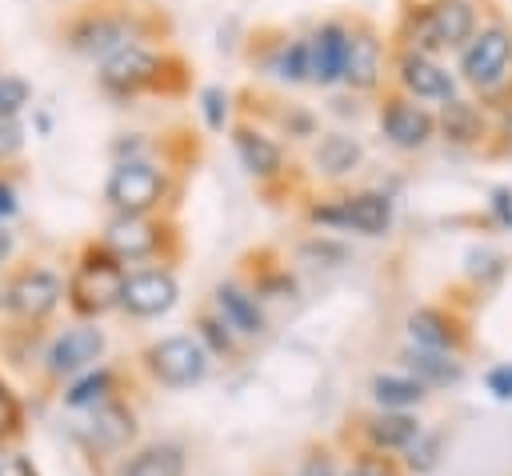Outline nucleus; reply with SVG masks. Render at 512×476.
I'll list each match as a JSON object with an SVG mask.
<instances>
[{
  "label": "nucleus",
  "mask_w": 512,
  "mask_h": 476,
  "mask_svg": "<svg viewBox=\"0 0 512 476\" xmlns=\"http://www.w3.org/2000/svg\"><path fill=\"white\" fill-rule=\"evenodd\" d=\"M396 80H400L404 96H412V100H452L456 96V80L432 56H420V52H400Z\"/></svg>",
  "instance_id": "15"
},
{
  "label": "nucleus",
  "mask_w": 512,
  "mask_h": 476,
  "mask_svg": "<svg viewBox=\"0 0 512 476\" xmlns=\"http://www.w3.org/2000/svg\"><path fill=\"white\" fill-rule=\"evenodd\" d=\"M488 388L496 392V400H512V364H500L488 372Z\"/></svg>",
  "instance_id": "43"
},
{
  "label": "nucleus",
  "mask_w": 512,
  "mask_h": 476,
  "mask_svg": "<svg viewBox=\"0 0 512 476\" xmlns=\"http://www.w3.org/2000/svg\"><path fill=\"white\" fill-rule=\"evenodd\" d=\"M312 160H316V168H320L324 176H348V172L360 168L364 148H360V140L348 136V132H324L320 144H316V152H312Z\"/></svg>",
  "instance_id": "24"
},
{
  "label": "nucleus",
  "mask_w": 512,
  "mask_h": 476,
  "mask_svg": "<svg viewBox=\"0 0 512 476\" xmlns=\"http://www.w3.org/2000/svg\"><path fill=\"white\" fill-rule=\"evenodd\" d=\"M20 432V404H16V396L8 392V384L0 380V440H8V436H16Z\"/></svg>",
  "instance_id": "34"
},
{
  "label": "nucleus",
  "mask_w": 512,
  "mask_h": 476,
  "mask_svg": "<svg viewBox=\"0 0 512 476\" xmlns=\"http://www.w3.org/2000/svg\"><path fill=\"white\" fill-rule=\"evenodd\" d=\"M344 60H348V24L324 20L308 36V80L332 88L336 80H344Z\"/></svg>",
  "instance_id": "13"
},
{
  "label": "nucleus",
  "mask_w": 512,
  "mask_h": 476,
  "mask_svg": "<svg viewBox=\"0 0 512 476\" xmlns=\"http://www.w3.org/2000/svg\"><path fill=\"white\" fill-rule=\"evenodd\" d=\"M408 336L416 340V348H432V352H452L460 348V328L444 308H416L408 316Z\"/></svg>",
  "instance_id": "22"
},
{
  "label": "nucleus",
  "mask_w": 512,
  "mask_h": 476,
  "mask_svg": "<svg viewBox=\"0 0 512 476\" xmlns=\"http://www.w3.org/2000/svg\"><path fill=\"white\" fill-rule=\"evenodd\" d=\"M344 476H396V472H392V464H388L384 456L364 452V456H356V460L348 464V472H344Z\"/></svg>",
  "instance_id": "35"
},
{
  "label": "nucleus",
  "mask_w": 512,
  "mask_h": 476,
  "mask_svg": "<svg viewBox=\"0 0 512 476\" xmlns=\"http://www.w3.org/2000/svg\"><path fill=\"white\" fill-rule=\"evenodd\" d=\"M164 68H168V60L160 52H152L144 44H124L112 56L100 60V88L108 96L128 100V96H136L144 88H160L164 84Z\"/></svg>",
  "instance_id": "5"
},
{
  "label": "nucleus",
  "mask_w": 512,
  "mask_h": 476,
  "mask_svg": "<svg viewBox=\"0 0 512 476\" xmlns=\"http://www.w3.org/2000/svg\"><path fill=\"white\" fill-rule=\"evenodd\" d=\"M272 72H276L280 80H288V84H300V80H308V36H296V40H288V44L276 52V60H272Z\"/></svg>",
  "instance_id": "28"
},
{
  "label": "nucleus",
  "mask_w": 512,
  "mask_h": 476,
  "mask_svg": "<svg viewBox=\"0 0 512 476\" xmlns=\"http://www.w3.org/2000/svg\"><path fill=\"white\" fill-rule=\"evenodd\" d=\"M88 436L100 452H116L124 448L132 436H136V416L132 408H124L120 400H104L92 408V424H88Z\"/></svg>",
  "instance_id": "20"
},
{
  "label": "nucleus",
  "mask_w": 512,
  "mask_h": 476,
  "mask_svg": "<svg viewBox=\"0 0 512 476\" xmlns=\"http://www.w3.org/2000/svg\"><path fill=\"white\" fill-rule=\"evenodd\" d=\"M184 472H188V456H184V444L176 440L144 444L120 468V476H184Z\"/></svg>",
  "instance_id": "21"
},
{
  "label": "nucleus",
  "mask_w": 512,
  "mask_h": 476,
  "mask_svg": "<svg viewBox=\"0 0 512 476\" xmlns=\"http://www.w3.org/2000/svg\"><path fill=\"white\" fill-rule=\"evenodd\" d=\"M308 220L320 228L360 232V236H384L392 224V196L388 192H352L340 200H324L308 208Z\"/></svg>",
  "instance_id": "3"
},
{
  "label": "nucleus",
  "mask_w": 512,
  "mask_h": 476,
  "mask_svg": "<svg viewBox=\"0 0 512 476\" xmlns=\"http://www.w3.org/2000/svg\"><path fill=\"white\" fill-rule=\"evenodd\" d=\"M20 148H24V132H20V124H16V120H0V164L12 160Z\"/></svg>",
  "instance_id": "39"
},
{
  "label": "nucleus",
  "mask_w": 512,
  "mask_h": 476,
  "mask_svg": "<svg viewBox=\"0 0 512 476\" xmlns=\"http://www.w3.org/2000/svg\"><path fill=\"white\" fill-rule=\"evenodd\" d=\"M292 276L288 272H268L256 280V296H268V300H280V296H292Z\"/></svg>",
  "instance_id": "36"
},
{
  "label": "nucleus",
  "mask_w": 512,
  "mask_h": 476,
  "mask_svg": "<svg viewBox=\"0 0 512 476\" xmlns=\"http://www.w3.org/2000/svg\"><path fill=\"white\" fill-rule=\"evenodd\" d=\"M488 212H492V220H496L500 228H512V188H508V184L492 188V196H488Z\"/></svg>",
  "instance_id": "37"
},
{
  "label": "nucleus",
  "mask_w": 512,
  "mask_h": 476,
  "mask_svg": "<svg viewBox=\"0 0 512 476\" xmlns=\"http://www.w3.org/2000/svg\"><path fill=\"white\" fill-rule=\"evenodd\" d=\"M380 132L388 136L392 148L416 152L436 136V116L428 108H420L412 96H388L380 104Z\"/></svg>",
  "instance_id": "9"
},
{
  "label": "nucleus",
  "mask_w": 512,
  "mask_h": 476,
  "mask_svg": "<svg viewBox=\"0 0 512 476\" xmlns=\"http://www.w3.org/2000/svg\"><path fill=\"white\" fill-rule=\"evenodd\" d=\"M436 460H440V436H432V432H420V436L404 448V464H408L412 472H428V468H436Z\"/></svg>",
  "instance_id": "32"
},
{
  "label": "nucleus",
  "mask_w": 512,
  "mask_h": 476,
  "mask_svg": "<svg viewBox=\"0 0 512 476\" xmlns=\"http://www.w3.org/2000/svg\"><path fill=\"white\" fill-rule=\"evenodd\" d=\"M104 196L116 208V216H148L164 204L168 176L152 160H116L108 172Z\"/></svg>",
  "instance_id": "2"
},
{
  "label": "nucleus",
  "mask_w": 512,
  "mask_h": 476,
  "mask_svg": "<svg viewBox=\"0 0 512 476\" xmlns=\"http://www.w3.org/2000/svg\"><path fill=\"white\" fill-rule=\"evenodd\" d=\"M124 280H128L124 264H120L104 244H88V248L80 252V260H76L68 284H64V296H68V304H72L80 316L96 320V316L120 308Z\"/></svg>",
  "instance_id": "1"
},
{
  "label": "nucleus",
  "mask_w": 512,
  "mask_h": 476,
  "mask_svg": "<svg viewBox=\"0 0 512 476\" xmlns=\"http://www.w3.org/2000/svg\"><path fill=\"white\" fill-rule=\"evenodd\" d=\"M368 388H372V400L380 404V412H408L428 396V388L420 380L396 376V372H376Z\"/></svg>",
  "instance_id": "25"
},
{
  "label": "nucleus",
  "mask_w": 512,
  "mask_h": 476,
  "mask_svg": "<svg viewBox=\"0 0 512 476\" xmlns=\"http://www.w3.org/2000/svg\"><path fill=\"white\" fill-rule=\"evenodd\" d=\"M32 100V84L20 76L0 72V120H16Z\"/></svg>",
  "instance_id": "30"
},
{
  "label": "nucleus",
  "mask_w": 512,
  "mask_h": 476,
  "mask_svg": "<svg viewBox=\"0 0 512 476\" xmlns=\"http://www.w3.org/2000/svg\"><path fill=\"white\" fill-rule=\"evenodd\" d=\"M380 68H384V44L376 36L372 24H356L348 28V60H344V84L352 92H372L380 84Z\"/></svg>",
  "instance_id": "14"
},
{
  "label": "nucleus",
  "mask_w": 512,
  "mask_h": 476,
  "mask_svg": "<svg viewBox=\"0 0 512 476\" xmlns=\"http://www.w3.org/2000/svg\"><path fill=\"white\" fill-rule=\"evenodd\" d=\"M196 340L208 348V356H232V328L216 316V312H204L200 320H196Z\"/></svg>",
  "instance_id": "29"
},
{
  "label": "nucleus",
  "mask_w": 512,
  "mask_h": 476,
  "mask_svg": "<svg viewBox=\"0 0 512 476\" xmlns=\"http://www.w3.org/2000/svg\"><path fill=\"white\" fill-rule=\"evenodd\" d=\"M512 64V32L492 24V28H480L464 48H460V72L468 84L476 88H492L504 80Z\"/></svg>",
  "instance_id": "7"
},
{
  "label": "nucleus",
  "mask_w": 512,
  "mask_h": 476,
  "mask_svg": "<svg viewBox=\"0 0 512 476\" xmlns=\"http://www.w3.org/2000/svg\"><path fill=\"white\" fill-rule=\"evenodd\" d=\"M112 384H116V376H112L108 368L84 372V376L64 392V404H68V408H96V404L112 400Z\"/></svg>",
  "instance_id": "27"
},
{
  "label": "nucleus",
  "mask_w": 512,
  "mask_h": 476,
  "mask_svg": "<svg viewBox=\"0 0 512 476\" xmlns=\"http://www.w3.org/2000/svg\"><path fill=\"white\" fill-rule=\"evenodd\" d=\"M296 476H340V472H336V460L320 448V452H308V456L300 460V472H296Z\"/></svg>",
  "instance_id": "38"
},
{
  "label": "nucleus",
  "mask_w": 512,
  "mask_h": 476,
  "mask_svg": "<svg viewBox=\"0 0 512 476\" xmlns=\"http://www.w3.org/2000/svg\"><path fill=\"white\" fill-rule=\"evenodd\" d=\"M420 432L424 428L412 412H376L364 420V440L372 452H404Z\"/></svg>",
  "instance_id": "19"
},
{
  "label": "nucleus",
  "mask_w": 512,
  "mask_h": 476,
  "mask_svg": "<svg viewBox=\"0 0 512 476\" xmlns=\"http://www.w3.org/2000/svg\"><path fill=\"white\" fill-rule=\"evenodd\" d=\"M284 128H288V136H312L316 132V116L304 112V108H288L284 112Z\"/></svg>",
  "instance_id": "41"
},
{
  "label": "nucleus",
  "mask_w": 512,
  "mask_h": 476,
  "mask_svg": "<svg viewBox=\"0 0 512 476\" xmlns=\"http://www.w3.org/2000/svg\"><path fill=\"white\" fill-rule=\"evenodd\" d=\"M16 212V188L8 180H0V220H8Z\"/></svg>",
  "instance_id": "44"
},
{
  "label": "nucleus",
  "mask_w": 512,
  "mask_h": 476,
  "mask_svg": "<svg viewBox=\"0 0 512 476\" xmlns=\"http://www.w3.org/2000/svg\"><path fill=\"white\" fill-rule=\"evenodd\" d=\"M0 476H36V468H32L28 456H20L12 448H0Z\"/></svg>",
  "instance_id": "40"
},
{
  "label": "nucleus",
  "mask_w": 512,
  "mask_h": 476,
  "mask_svg": "<svg viewBox=\"0 0 512 476\" xmlns=\"http://www.w3.org/2000/svg\"><path fill=\"white\" fill-rule=\"evenodd\" d=\"M64 300V280L52 268H24L8 288H4V304L16 320L40 324L48 320Z\"/></svg>",
  "instance_id": "6"
},
{
  "label": "nucleus",
  "mask_w": 512,
  "mask_h": 476,
  "mask_svg": "<svg viewBox=\"0 0 512 476\" xmlns=\"http://www.w3.org/2000/svg\"><path fill=\"white\" fill-rule=\"evenodd\" d=\"M68 48L72 52H80V56H96V60H104V56H112L116 48H124V44H132V20H124V16H116V12H84V16H76L72 24H68Z\"/></svg>",
  "instance_id": "8"
},
{
  "label": "nucleus",
  "mask_w": 512,
  "mask_h": 476,
  "mask_svg": "<svg viewBox=\"0 0 512 476\" xmlns=\"http://www.w3.org/2000/svg\"><path fill=\"white\" fill-rule=\"evenodd\" d=\"M104 328L96 324H76V328H64L52 348H48V372L52 376H80V372H92L96 360L104 356Z\"/></svg>",
  "instance_id": "11"
},
{
  "label": "nucleus",
  "mask_w": 512,
  "mask_h": 476,
  "mask_svg": "<svg viewBox=\"0 0 512 476\" xmlns=\"http://www.w3.org/2000/svg\"><path fill=\"white\" fill-rule=\"evenodd\" d=\"M200 112H204L208 132H224V124H228V92L220 84L200 88Z\"/></svg>",
  "instance_id": "31"
},
{
  "label": "nucleus",
  "mask_w": 512,
  "mask_h": 476,
  "mask_svg": "<svg viewBox=\"0 0 512 476\" xmlns=\"http://www.w3.org/2000/svg\"><path fill=\"white\" fill-rule=\"evenodd\" d=\"M144 140H140V132H128V136H120L116 144H112V152H116V160H144Z\"/></svg>",
  "instance_id": "42"
},
{
  "label": "nucleus",
  "mask_w": 512,
  "mask_h": 476,
  "mask_svg": "<svg viewBox=\"0 0 512 476\" xmlns=\"http://www.w3.org/2000/svg\"><path fill=\"white\" fill-rule=\"evenodd\" d=\"M440 128H444V136L456 140V144H476V140L484 136V116H480L476 104L452 96V100H444V108H440Z\"/></svg>",
  "instance_id": "26"
},
{
  "label": "nucleus",
  "mask_w": 512,
  "mask_h": 476,
  "mask_svg": "<svg viewBox=\"0 0 512 476\" xmlns=\"http://www.w3.org/2000/svg\"><path fill=\"white\" fill-rule=\"evenodd\" d=\"M424 24L436 48H464L476 36V8L472 0H436L424 8Z\"/></svg>",
  "instance_id": "16"
},
{
  "label": "nucleus",
  "mask_w": 512,
  "mask_h": 476,
  "mask_svg": "<svg viewBox=\"0 0 512 476\" xmlns=\"http://www.w3.org/2000/svg\"><path fill=\"white\" fill-rule=\"evenodd\" d=\"M232 144H236V156H240V164H244L248 176H256V180H272V176H280V168H284L280 144H272L260 128L240 124V128L232 132Z\"/></svg>",
  "instance_id": "18"
},
{
  "label": "nucleus",
  "mask_w": 512,
  "mask_h": 476,
  "mask_svg": "<svg viewBox=\"0 0 512 476\" xmlns=\"http://www.w3.org/2000/svg\"><path fill=\"white\" fill-rule=\"evenodd\" d=\"M404 368L412 380H420L424 388H448L464 376L460 360L452 352H432V348H404Z\"/></svg>",
  "instance_id": "23"
},
{
  "label": "nucleus",
  "mask_w": 512,
  "mask_h": 476,
  "mask_svg": "<svg viewBox=\"0 0 512 476\" xmlns=\"http://www.w3.org/2000/svg\"><path fill=\"white\" fill-rule=\"evenodd\" d=\"M176 296H180V284H176L172 268H140V272H128L120 308L128 316L152 320V316H164L176 304Z\"/></svg>",
  "instance_id": "10"
},
{
  "label": "nucleus",
  "mask_w": 512,
  "mask_h": 476,
  "mask_svg": "<svg viewBox=\"0 0 512 476\" xmlns=\"http://www.w3.org/2000/svg\"><path fill=\"white\" fill-rule=\"evenodd\" d=\"M160 240H164V232L148 216H112L108 228H104V236H100V244L120 264H140V260L156 256L160 252Z\"/></svg>",
  "instance_id": "12"
},
{
  "label": "nucleus",
  "mask_w": 512,
  "mask_h": 476,
  "mask_svg": "<svg viewBox=\"0 0 512 476\" xmlns=\"http://www.w3.org/2000/svg\"><path fill=\"white\" fill-rule=\"evenodd\" d=\"M300 256L304 260H312L316 268L324 264V268H336V264H344L348 260V248L344 244H336V240H328V236H312L304 248H300Z\"/></svg>",
  "instance_id": "33"
},
{
  "label": "nucleus",
  "mask_w": 512,
  "mask_h": 476,
  "mask_svg": "<svg viewBox=\"0 0 512 476\" xmlns=\"http://www.w3.org/2000/svg\"><path fill=\"white\" fill-rule=\"evenodd\" d=\"M212 304H216V316H220L232 332H240V336H264V332H268V320H264V312H260L256 292H248V288L224 280V284H216Z\"/></svg>",
  "instance_id": "17"
},
{
  "label": "nucleus",
  "mask_w": 512,
  "mask_h": 476,
  "mask_svg": "<svg viewBox=\"0 0 512 476\" xmlns=\"http://www.w3.org/2000/svg\"><path fill=\"white\" fill-rule=\"evenodd\" d=\"M144 368L164 388H192L208 376V348L196 336H164L144 348Z\"/></svg>",
  "instance_id": "4"
},
{
  "label": "nucleus",
  "mask_w": 512,
  "mask_h": 476,
  "mask_svg": "<svg viewBox=\"0 0 512 476\" xmlns=\"http://www.w3.org/2000/svg\"><path fill=\"white\" fill-rule=\"evenodd\" d=\"M8 256H12V232H8L4 224H0V264H4Z\"/></svg>",
  "instance_id": "45"
}]
</instances>
